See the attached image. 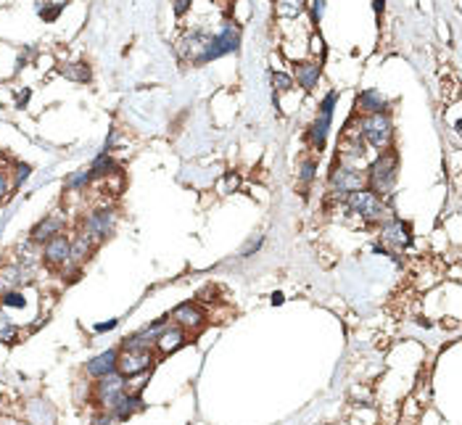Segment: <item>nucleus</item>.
Returning <instances> with one entry per match:
<instances>
[{
  "instance_id": "29",
  "label": "nucleus",
  "mask_w": 462,
  "mask_h": 425,
  "mask_svg": "<svg viewBox=\"0 0 462 425\" xmlns=\"http://www.w3.org/2000/svg\"><path fill=\"white\" fill-rule=\"evenodd\" d=\"M58 11H61V6H53V8H48V11H40V13H43L45 22H53L55 16H58Z\"/></svg>"
},
{
  "instance_id": "20",
  "label": "nucleus",
  "mask_w": 462,
  "mask_h": 425,
  "mask_svg": "<svg viewBox=\"0 0 462 425\" xmlns=\"http://www.w3.org/2000/svg\"><path fill=\"white\" fill-rule=\"evenodd\" d=\"M296 79L301 88L312 90L315 85H317L319 79V64H298L296 66Z\"/></svg>"
},
{
  "instance_id": "4",
  "label": "nucleus",
  "mask_w": 462,
  "mask_h": 425,
  "mask_svg": "<svg viewBox=\"0 0 462 425\" xmlns=\"http://www.w3.org/2000/svg\"><path fill=\"white\" fill-rule=\"evenodd\" d=\"M151 365H154L151 349H124L117 357V372H121L124 378H132V375L151 370Z\"/></svg>"
},
{
  "instance_id": "8",
  "label": "nucleus",
  "mask_w": 462,
  "mask_h": 425,
  "mask_svg": "<svg viewBox=\"0 0 462 425\" xmlns=\"http://www.w3.org/2000/svg\"><path fill=\"white\" fill-rule=\"evenodd\" d=\"M238 48H241V30L232 27V24H225L222 32L211 37L209 61H214V58H220V55H225V53H232V51H238Z\"/></svg>"
},
{
  "instance_id": "32",
  "label": "nucleus",
  "mask_w": 462,
  "mask_h": 425,
  "mask_svg": "<svg viewBox=\"0 0 462 425\" xmlns=\"http://www.w3.org/2000/svg\"><path fill=\"white\" fill-rule=\"evenodd\" d=\"M27 175H29V166H22V172H19V183L27 180Z\"/></svg>"
},
{
  "instance_id": "18",
  "label": "nucleus",
  "mask_w": 462,
  "mask_h": 425,
  "mask_svg": "<svg viewBox=\"0 0 462 425\" xmlns=\"http://www.w3.org/2000/svg\"><path fill=\"white\" fill-rule=\"evenodd\" d=\"M29 280L27 277V267H22V264H13V267H6L3 273H0V285L6 288V291H13V288H19V285H24Z\"/></svg>"
},
{
  "instance_id": "3",
  "label": "nucleus",
  "mask_w": 462,
  "mask_h": 425,
  "mask_svg": "<svg viewBox=\"0 0 462 425\" xmlns=\"http://www.w3.org/2000/svg\"><path fill=\"white\" fill-rule=\"evenodd\" d=\"M211 37H214V34L201 32V30L190 32L185 40H183V45H180V55H183L185 61H190V64H209Z\"/></svg>"
},
{
  "instance_id": "2",
  "label": "nucleus",
  "mask_w": 462,
  "mask_h": 425,
  "mask_svg": "<svg viewBox=\"0 0 462 425\" xmlns=\"http://www.w3.org/2000/svg\"><path fill=\"white\" fill-rule=\"evenodd\" d=\"M391 132H394V127H391V122H388V117L385 114H370L367 119H362V138L373 148H388V143H391Z\"/></svg>"
},
{
  "instance_id": "26",
  "label": "nucleus",
  "mask_w": 462,
  "mask_h": 425,
  "mask_svg": "<svg viewBox=\"0 0 462 425\" xmlns=\"http://www.w3.org/2000/svg\"><path fill=\"white\" fill-rule=\"evenodd\" d=\"M322 13H325V0H312V19L319 22V19H322Z\"/></svg>"
},
{
  "instance_id": "23",
  "label": "nucleus",
  "mask_w": 462,
  "mask_h": 425,
  "mask_svg": "<svg viewBox=\"0 0 462 425\" xmlns=\"http://www.w3.org/2000/svg\"><path fill=\"white\" fill-rule=\"evenodd\" d=\"M13 338H16V327L8 322V317L0 315V341H6V344H11Z\"/></svg>"
},
{
  "instance_id": "34",
  "label": "nucleus",
  "mask_w": 462,
  "mask_h": 425,
  "mask_svg": "<svg viewBox=\"0 0 462 425\" xmlns=\"http://www.w3.org/2000/svg\"><path fill=\"white\" fill-rule=\"evenodd\" d=\"M375 11H383V0H375Z\"/></svg>"
},
{
  "instance_id": "21",
  "label": "nucleus",
  "mask_w": 462,
  "mask_h": 425,
  "mask_svg": "<svg viewBox=\"0 0 462 425\" xmlns=\"http://www.w3.org/2000/svg\"><path fill=\"white\" fill-rule=\"evenodd\" d=\"M304 8H307V0H277L275 3L277 16H283V19H296L304 13Z\"/></svg>"
},
{
  "instance_id": "25",
  "label": "nucleus",
  "mask_w": 462,
  "mask_h": 425,
  "mask_svg": "<svg viewBox=\"0 0 462 425\" xmlns=\"http://www.w3.org/2000/svg\"><path fill=\"white\" fill-rule=\"evenodd\" d=\"M272 85H275V88L280 90V93H286V90H291L293 79H291L288 74H280V72H277V74H272Z\"/></svg>"
},
{
  "instance_id": "31",
  "label": "nucleus",
  "mask_w": 462,
  "mask_h": 425,
  "mask_svg": "<svg viewBox=\"0 0 462 425\" xmlns=\"http://www.w3.org/2000/svg\"><path fill=\"white\" fill-rule=\"evenodd\" d=\"M6 188H8L6 185V177L0 175V201H3V196H6Z\"/></svg>"
},
{
  "instance_id": "12",
  "label": "nucleus",
  "mask_w": 462,
  "mask_h": 425,
  "mask_svg": "<svg viewBox=\"0 0 462 425\" xmlns=\"http://www.w3.org/2000/svg\"><path fill=\"white\" fill-rule=\"evenodd\" d=\"M172 320H175V322L183 327V330H190V333L201 330V327H204V322H206L204 312H201L196 304H180L175 312H172Z\"/></svg>"
},
{
  "instance_id": "7",
  "label": "nucleus",
  "mask_w": 462,
  "mask_h": 425,
  "mask_svg": "<svg viewBox=\"0 0 462 425\" xmlns=\"http://www.w3.org/2000/svg\"><path fill=\"white\" fill-rule=\"evenodd\" d=\"M121 396H124V375L121 372H109V375H103L98 383V402L100 407H106V410H114L117 402H119Z\"/></svg>"
},
{
  "instance_id": "16",
  "label": "nucleus",
  "mask_w": 462,
  "mask_h": 425,
  "mask_svg": "<svg viewBox=\"0 0 462 425\" xmlns=\"http://www.w3.org/2000/svg\"><path fill=\"white\" fill-rule=\"evenodd\" d=\"M64 233V219L61 217H45L37 228L32 230V243H43V240H51L53 235Z\"/></svg>"
},
{
  "instance_id": "11",
  "label": "nucleus",
  "mask_w": 462,
  "mask_h": 425,
  "mask_svg": "<svg viewBox=\"0 0 462 425\" xmlns=\"http://www.w3.org/2000/svg\"><path fill=\"white\" fill-rule=\"evenodd\" d=\"M333 103H336V93H328V98L322 100V109H319V117L312 124V143L315 148H322L325 145V138H328V127H330V117H333Z\"/></svg>"
},
{
  "instance_id": "22",
  "label": "nucleus",
  "mask_w": 462,
  "mask_h": 425,
  "mask_svg": "<svg viewBox=\"0 0 462 425\" xmlns=\"http://www.w3.org/2000/svg\"><path fill=\"white\" fill-rule=\"evenodd\" d=\"M90 169H82V172H77V175H72L69 180H66V188L69 190H79V188H85L90 183Z\"/></svg>"
},
{
  "instance_id": "9",
  "label": "nucleus",
  "mask_w": 462,
  "mask_h": 425,
  "mask_svg": "<svg viewBox=\"0 0 462 425\" xmlns=\"http://www.w3.org/2000/svg\"><path fill=\"white\" fill-rule=\"evenodd\" d=\"M43 259L51 264V267H64L66 262H72V243H69V238H64V235L58 233V235H53L51 240H45Z\"/></svg>"
},
{
  "instance_id": "19",
  "label": "nucleus",
  "mask_w": 462,
  "mask_h": 425,
  "mask_svg": "<svg viewBox=\"0 0 462 425\" xmlns=\"http://www.w3.org/2000/svg\"><path fill=\"white\" fill-rule=\"evenodd\" d=\"M357 103H359L364 111H370V114H383L385 111V98L378 90H364Z\"/></svg>"
},
{
  "instance_id": "27",
  "label": "nucleus",
  "mask_w": 462,
  "mask_h": 425,
  "mask_svg": "<svg viewBox=\"0 0 462 425\" xmlns=\"http://www.w3.org/2000/svg\"><path fill=\"white\" fill-rule=\"evenodd\" d=\"M172 6H175L177 16H185V11L190 8V0H172Z\"/></svg>"
},
{
  "instance_id": "24",
  "label": "nucleus",
  "mask_w": 462,
  "mask_h": 425,
  "mask_svg": "<svg viewBox=\"0 0 462 425\" xmlns=\"http://www.w3.org/2000/svg\"><path fill=\"white\" fill-rule=\"evenodd\" d=\"M3 304L13 306V309H24V304H27V301H24V296L19 294L16 288H13V291H6V294H3Z\"/></svg>"
},
{
  "instance_id": "30",
  "label": "nucleus",
  "mask_w": 462,
  "mask_h": 425,
  "mask_svg": "<svg viewBox=\"0 0 462 425\" xmlns=\"http://www.w3.org/2000/svg\"><path fill=\"white\" fill-rule=\"evenodd\" d=\"M111 327H117V320H109V322H98V325H95V330H98V333H103V330H111Z\"/></svg>"
},
{
  "instance_id": "13",
  "label": "nucleus",
  "mask_w": 462,
  "mask_h": 425,
  "mask_svg": "<svg viewBox=\"0 0 462 425\" xmlns=\"http://www.w3.org/2000/svg\"><path fill=\"white\" fill-rule=\"evenodd\" d=\"M330 185L341 190V193H352V190L362 188V175L352 166H336L333 175H330Z\"/></svg>"
},
{
  "instance_id": "15",
  "label": "nucleus",
  "mask_w": 462,
  "mask_h": 425,
  "mask_svg": "<svg viewBox=\"0 0 462 425\" xmlns=\"http://www.w3.org/2000/svg\"><path fill=\"white\" fill-rule=\"evenodd\" d=\"M117 357H119V351H103V354H98V357H93V360L88 362V372L93 375V378H103V375H109V372L117 370Z\"/></svg>"
},
{
  "instance_id": "5",
  "label": "nucleus",
  "mask_w": 462,
  "mask_h": 425,
  "mask_svg": "<svg viewBox=\"0 0 462 425\" xmlns=\"http://www.w3.org/2000/svg\"><path fill=\"white\" fill-rule=\"evenodd\" d=\"M349 209H352V211H357V214H359V217H364V219H378L385 211L381 196H378V193H373V190H364V188H359V190H352V193H349Z\"/></svg>"
},
{
  "instance_id": "6",
  "label": "nucleus",
  "mask_w": 462,
  "mask_h": 425,
  "mask_svg": "<svg viewBox=\"0 0 462 425\" xmlns=\"http://www.w3.org/2000/svg\"><path fill=\"white\" fill-rule=\"evenodd\" d=\"M114 211L111 209H98V211H93L88 219H85V228H82V235L90 240V243H98L103 240L106 235L111 233L114 228Z\"/></svg>"
},
{
  "instance_id": "28",
  "label": "nucleus",
  "mask_w": 462,
  "mask_h": 425,
  "mask_svg": "<svg viewBox=\"0 0 462 425\" xmlns=\"http://www.w3.org/2000/svg\"><path fill=\"white\" fill-rule=\"evenodd\" d=\"M312 177H315V164L307 162V164H304V169H301V180H304V183H309Z\"/></svg>"
},
{
  "instance_id": "1",
  "label": "nucleus",
  "mask_w": 462,
  "mask_h": 425,
  "mask_svg": "<svg viewBox=\"0 0 462 425\" xmlns=\"http://www.w3.org/2000/svg\"><path fill=\"white\" fill-rule=\"evenodd\" d=\"M370 188L378 196H388L396 185V153L385 151L381 153L373 164H370V172H367Z\"/></svg>"
},
{
  "instance_id": "17",
  "label": "nucleus",
  "mask_w": 462,
  "mask_h": 425,
  "mask_svg": "<svg viewBox=\"0 0 462 425\" xmlns=\"http://www.w3.org/2000/svg\"><path fill=\"white\" fill-rule=\"evenodd\" d=\"M140 410H143L140 393H127V391H124V396H121L119 402H117V407L111 410V414H114V417H119V420H124V417H132V414L140 412Z\"/></svg>"
},
{
  "instance_id": "33",
  "label": "nucleus",
  "mask_w": 462,
  "mask_h": 425,
  "mask_svg": "<svg viewBox=\"0 0 462 425\" xmlns=\"http://www.w3.org/2000/svg\"><path fill=\"white\" fill-rule=\"evenodd\" d=\"M272 304H283V294H275V296H272Z\"/></svg>"
},
{
  "instance_id": "10",
  "label": "nucleus",
  "mask_w": 462,
  "mask_h": 425,
  "mask_svg": "<svg viewBox=\"0 0 462 425\" xmlns=\"http://www.w3.org/2000/svg\"><path fill=\"white\" fill-rule=\"evenodd\" d=\"M187 330H183V327L177 325H164L161 330H159V336H156V344L154 346H159V351L161 354H175L177 349H183L187 341Z\"/></svg>"
},
{
  "instance_id": "14",
  "label": "nucleus",
  "mask_w": 462,
  "mask_h": 425,
  "mask_svg": "<svg viewBox=\"0 0 462 425\" xmlns=\"http://www.w3.org/2000/svg\"><path fill=\"white\" fill-rule=\"evenodd\" d=\"M381 233H383V240L391 246V249H407L409 246V228L404 225V222H399V219L383 225Z\"/></svg>"
}]
</instances>
